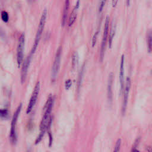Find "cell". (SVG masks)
<instances>
[{
    "mask_svg": "<svg viewBox=\"0 0 152 152\" xmlns=\"http://www.w3.org/2000/svg\"><path fill=\"white\" fill-rule=\"evenodd\" d=\"M53 104V98L52 95H50L47 99L43 108V115L40 124V130L42 132H45L51 123L50 113L52 110Z\"/></svg>",
    "mask_w": 152,
    "mask_h": 152,
    "instance_id": "cell-1",
    "label": "cell"
},
{
    "mask_svg": "<svg viewBox=\"0 0 152 152\" xmlns=\"http://www.w3.org/2000/svg\"><path fill=\"white\" fill-rule=\"evenodd\" d=\"M46 18H47V10L45 9L42 12V16L40 19V21H39V24L38 26L37 33H36V34L35 36L34 43H33V47H32V49L31 50V53L32 55L35 52V51L37 48V46L39 45V43L40 42V40L44 27H45V25L46 23Z\"/></svg>",
    "mask_w": 152,
    "mask_h": 152,
    "instance_id": "cell-2",
    "label": "cell"
},
{
    "mask_svg": "<svg viewBox=\"0 0 152 152\" xmlns=\"http://www.w3.org/2000/svg\"><path fill=\"white\" fill-rule=\"evenodd\" d=\"M22 104H20L18 107L17 108L16 110L15 111L12 119L11 121V129H10V140L11 143L15 144L17 141V136H16V132H15V125L18 120V116L20 115L21 109Z\"/></svg>",
    "mask_w": 152,
    "mask_h": 152,
    "instance_id": "cell-3",
    "label": "cell"
},
{
    "mask_svg": "<svg viewBox=\"0 0 152 152\" xmlns=\"http://www.w3.org/2000/svg\"><path fill=\"white\" fill-rule=\"evenodd\" d=\"M109 17L107 16L106 18L105 23H104V31H103V34L102 40V44H101V48H100V59L101 61L103 60L104 55V51H105V48L107 42V39L108 37V33H109Z\"/></svg>",
    "mask_w": 152,
    "mask_h": 152,
    "instance_id": "cell-4",
    "label": "cell"
},
{
    "mask_svg": "<svg viewBox=\"0 0 152 152\" xmlns=\"http://www.w3.org/2000/svg\"><path fill=\"white\" fill-rule=\"evenodd\" d=\"M25 43V36L23 33L20 35L18 39V43L17 49V62L18 66H20L22 64L24 58V49Z\"/></svg>",
    "mask_w": 152,
    "mask_h": 152,
    "instance_id": "cell-5",
    "label": "cell"
},
{
    "mask_svg": "<svg viewBox=\"0 0 152 152\" xmlns=\"http://www.w3.org/2000/svg\"><path fill=\"white\" fill-rule=\"evenodd\" d=\"M61 53H62V48L61 46L59 47L55 57V59L53 61V64L52 65V78L53 80H55L59 70L60 68V64H61Z\"/></svg>",
    "mask_w": 152,
    "mask_h": 152,
    "instance_id": "cell-6",
    "label": "cell"
},
{
    "mask_svg": "<svg viewBox=\"0 0 152 152\" xmlns=\"http://www.w3.org/2000/svg\"><path fill=\"white\" fill-rule=\"evenodd\" d=\"M40 83L38 81L34 88L33 91L32 93V95L31 96V98L30 99L28 104V107L26 109V113L27 114H28L30 112H31V111L32 110L33 107L34 106V104H36V102L37 101V97L39 93V91H40Z\"/></svg>",
    "mask_w": 152,
    "mask_h": 152,
    "instance_id": "cell-7",
    "label": "cell"
},
{
    "mask_svg": "<svg viewBox=\"0 0 152 152\" xmlns=\"http://www.w3.org/2000/svg\"><path fill=\"white\" fill-rule=\"evenodd\" d=\"M130 88H131V80L129 77H127L124 91V98H123V102H122V113L123 115L125 114L126 111Z\"/></svg>",
    "mask_w": 152,
    "mask_h": 152,
    "instance_id": "cell-8",
    "label": "cell"
},
{
    "mask_svg": "<svg viewBox=\"0 0 152 152\" xmlns=\"http://www.w3.org/2000/svg\"><path fill=\"white\" fill-rule=\"evenodd\" d=\"M31 56H32V54L31 53L30 54L23 63L22 68L21 70V75H20V81L21 84H23L26 81L28 67H29L31 59Z\"/></svg>",
    "mask_w": 152,
    "mask_h": 152,
    "instance_id": "cell-9",
    "label": "cell"
},
{
    "mask_svg": "<svg viewBox=\"0 0 152 152\" xmlns=\"http://www.w3.org/2000/svg\"><path fill=\"white\" fill-rule=\"evenodd\" d=\"M125 64V56L122 55L121 59V65H120V71H119V82L121 86V94L124 91V65Z\"/></svg>",
    "mask_w": 152,
    "mask_h": 152,
    "instance_id": "cell-10",
    "label": "cell"
},
{
    "mask_svg": "<svg viewBox=\"0 0 152 152\" xmlns=\"http://www.w3.org/2000/svg\"><path fill=\"white\" fill-rule=\"evenodd\" d=\"M113 74L110 73L109 77L108 84H107V98L110 103L112 101V84H113Z\"/></svg>",
    "mask_w": 152,
    "mask_h": 152,
    "instance_id": "cell-11",
    "label": "cell"
},
{
    "mask_svg": "<svg viewBox=\"0 0 152 152\" xmlns=\"http://www.w3.org/2000/svg\"><path fill=\"white\" fill-rule=\"evenodd\" d=\"M69 4H70V0H65L64 7L62 18V25L63 26L65 24V23H66V21L67 19Z\"/></svg>",
    "mask_w": 152,
    "mask_h": 152,
    "instance_id": "cell-12",
    "label": "cell"
},
{
    "mask_svg": "<svg viewBox=\"0 0 152 152\" xmlns=\"http://www.w3.org/2000/svg\"><path fill=\"white\" fill-rule=\"evenodd\" d=\"M78 8L74 7V8L73 9L71 13V15L69 16V20H68V26L71 27L75 22L76 18H77V10Z\"/></svg>",
    "mask_w": 152,
    "mask_h": 152,
    "instance_id": "cell-13",
    "label": "cell"
},
{
    "mask_svg": "<svg viewBox=\"0 0 152 152\" xmlns=\"http://www.w3.org/2000/svg\"><path fill=\"white\" fill-rule=\"evenodd\" d=\"M147 44L148 52H152V30L148 31L147 36Z\"/></svg>",
    "mask_w": 152,
    "mask_h": 152,
    "instance_id": "cell-14",
    "label": "cell"
},
{
    "mask_svg": "<svg viewBox=\"0 0 152 152\" xmlns=\"http://www.w3.org/2000/svg\"><path fill=\"white\" fill-rule=\"evenodd\" d=\"M115 31H116V26H115V24H114V25L112 24V27L110 28V33H109V47L110 48L112 46V44L113 37L115 34Z\"/></svg>",
    "mask_w": 152,
    "mask_h": 152,
    "instance_id": "cell-15",
    "label": "cell"
},
{
    "mask_svg": "<svg viewBox=\"0 0 152 152\" xmlns=\"http://www.w3.org/2000/svg\"><path fill=\"white\" fill-rule=\"evenodd\" d=\"M78 58L77 53V52L73 53L72 56V66L73 69H74L77 66V64L78 63Z\"/></svg>",
    "mask_w": 152,
    "mask_h": 152,
    "instance_id": "cell-16",
    "label": "cell"
},
{
    "mask_svg": "<svg viewBox=\"0 0 152 152\" xmlns=\"http://www.w3.org/2000/svg\"><path fill=\"white\" fill-rule=\"evenodd\" d=\"M121 140L120 138L118 139V140L116 142L115 146L114 147V150L113 152H119L121 150Z\"/></svg>",
    "mask_w": 152,
    "mask_h": 152,
    "instance_id": "cell-17",
    "label": "cell"
},
{
    "mask_svg": "<svg viewBox=\"0 0 152 152\" xmlns=\"http://www.w3.org/2000/svg\"><path fill=\"white\" fill-rule=\"evenodd\" d=\"M9 116V112L7 109H0V117L2 118H8Z\"/></svg>",
    "mask_w": 152,
    "mask_h": 152,
    "instance_id": "cell-18",
    "label": "cell"
},
{
    "mask_svg": "<svg viewBox=\"0 0 152 152\" xmlns=\"http://www.w3.org/2000/svg\"><path fill=\"white\" fill-rule=\"evenodd\" d=\"M1 18L5 23L8 22L9 20V15L8 12L5 11H2L1 12Z\"/></svg>",
    "mask_w": 152,
    "mask_h": 152,
    "instance_id": "cell-19",
    "label": "cell"
},
{
    "mask_svg": "<svg viewBox=\"0 0 152 152\" xmlns=\"http://www.w3.org/2000/svg\"><path fill=\"white\" fill-rule=\"evenodd\" d=\"M83 68H82L81 72H80V74L79 75V78H78V84H77V90L78 91H79L80 88V86L81 84V82H82V77H83Z\"/></svg>",
    "mask_w": 152,
    "mask_h": 152,
    "instance_id": "cell-20",
    "label": "cell"
},
{
    "mask_svg": "<svg viewBox=\"0 0 152 152\" xmlns=\"http://www.w3.org/2000/svg\"><path fill=\"white\" fill-rule=\"evenodd\" d=\"M44 133H45V132L40 131V132L39 136L37 137L36 140L35 141V144H38L39 142H40V141L42 140V138H43V135H44Z\"/></svg>",
    "mask_w": 152,
    "mask_h": 152,
    "instance_id": "cell-21",
    "label": "cell"
},
{
    "mask_svg": "<svg viewBox=\"0 0 152 152\" xmlns=\"http://www.w3.org/2000/svg\"><path fill=\"white\" fill-rule=\"evenodd\" d=\"M72 85V81L70 79H68L66 81H65V89L66 90H68L71 86Z\"/></svg>",
    "mask_w": 152,
    "mask_h": 152,
    "instance_id": "cell-22",
    "label": "cell"
},
{
    "mask_svg": "<svg viewBox=\"0 0 152 152\" xmlns=\"http://www.w3.org/2000/svg\"><path fill=\"white\" fill-rule=\"evenodd\" d=\"M97 35H98V31H96L94 33V36L93 37V39H92V46L93 47L94 46V45H95V44L96 43V40H97Z\"/></svg>",
    "mask_w": 152,
    "mask_h": 152,
    "instance_id": "cell-23",
    "label": "cell"
},
{
    "mask_svg": "<svg viewBox=\"0 0 152 152\" xmlns=\"http://www.w3.org/2000/svg\"><path fill=\"white\" fill-rule=\"evenodd\" d=\"M48 136H49V147H50L52 146V141H53V138H52V135L50 131H48Z\"/></svg>",
    "mask_w": 152,
    "mask_h": 152,
    "instance_id": "cell-24",
    "label": "cell"
},
{
    "mask_svg": "<svg viewBox=\"0 0 152 152\" xmlns=\"http://www.w3.org/2000/svg\"><path fill=\"white\" fill-rule=\"evenodd\" d=\"M106 0H101V2L100 3V5H99V12H102L103 9V7L105 5V3H106Z\"/></svg>",
    "mask_w": 152,
    "mask_h": 152,
    "instance_id": "cell-25",
    "label": "cell"
},
{
    "mask_svg": "<svg viewBox=\"0 0 152 152\" xmlns=\"http://www.w3.org/2000/svg\"><path fill=\"white\" fill-rule=\"evenodd\" d=\"M118 0H112V5L113 7H115L118 4Z\"/></svg>",
    "mask_w": 152,
    "mask_h": 152,
    "instance_id": "cell-26",
    "label": "cell"
},
{
    "mask_svg": "<svg viewBox=\"0 0 152 152\" xmlns=\"http://www.w3.org/2000/svg\"><path fill=\"white\" fill-rule=\"evenodd\" d=\"M147 150L148 152H152V146H147Z\"/></svg>",
    "mask_w": 152,
    "mask_h": 152,
    "instance_id": "cell-27",
    "label": "cell"
},
{
    "mask_svg": "<svg viewBox=\"0 0 152 152\" xmlns=\"http://www.w3.org/2000/svg\"><path fill=\"white\" fill-rule=\"evenodd\" d=\"M132 152H141L140 151H139L138 150H137V149H136V148H134L133 150H132Z\"/></svg>",
    "mask_w": 152,
    "mask_h": 152,
    "instance_id": "cell-28",
    "label": "cell"
},
{
    "mask_svg": "<svg viewBox=\"0 0 152 152\" xmlns=\"http://www.w3.org/2000/svg\"><path fill=\"white\" fill-rule=\"evenodd\" d=\"M130 1H131V0H126V5H127V6H129V5Z\"/></svg>",
    "mask_w": 152,
    "mask_h": 152,
    "instance_id": "cell-29",
    "label": "cell"
},
{
    "mask_svg": "<svg viewBox=\"0 0 152 152\" xmlns=\"http://www.w3.org/2000/svg\"><path fill=\"white\" fill-rule=\"evenodd\" d=\"M33 1V0H30V2H31V1Z\"/></svg>",
    "mask_w": 152,
    "mask_h": 152,
    "instance_id": "cell-30",
    "label": "cell"
}]
</instances>
